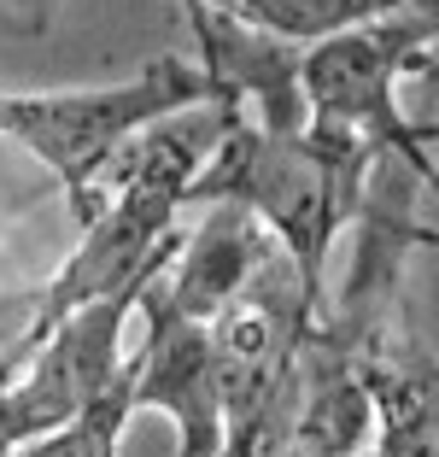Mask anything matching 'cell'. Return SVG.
Masks as SVG:
<instances>
[{
  "label": "cell",
  "mask_w": 439,
  "mask_h": 457,
  "mask_svg": "<svg viewBox=\"0 0 439 457\" xmlns=\"http://www.w3.org/2000/svg\"><path fill=\"white\" fill-rule=\"evenodd\" d=\"M223 95H205L200 106H182L170 118L146 123L141 141L129 153H112L106 176H112V200L94 212V223H82V246L65 258L47 294L36 299L24 335L0 352V381H12L29 363V352L65 323L70 311L94 305V299L135 287L146 276L170 270V258L182 253V235H176V212L187 205V182L211 159V147L223 141Z\"/></svg>",
  "instance_id": "cell-2"
},
{
  "label": "cell",
  "mask_w": 439,
  "mask_h": 457,
  "mask_svg": "<svg viewBox=\"0 0 439 457\" xmlns=\"http://www.w3.org/2000/svg\"><path fill=\"white\" fill-rule=\"evenodd\" d=\"M194 6H211L223 18H240V24L264 29V36L281 41H322L334 29H352L363 18H381L393 12L399 0H194Z\"/></svg>",
  "instance_id": "cell-6"
},
{
  "label": "cell",
  "mask_w": 439,
  "mask_h": 457,
  "mask_svg": "<svg viewBox=\"0 0 439 457\" xmlns=\"http://www.w3.org/2000/svg\"><path fill=\"white\" fill-rule=\"evenodd\" d=\"M416 141H422V147H439V123H416Z\"/></svg>",
  "instance_id": "cell-8"
},
{
  "label": "cell",
  "mask_w": 439,
  "mask_h": 457,
  "mask_svg": "<svg viewBox=\"0 0 439 457\" xmlns=\"http://www.w3.org/2000/svg\"><path fill=\"white\" fill-rule=\"evenodd\" d=\"M399 6H410V0H399ZM416 6H422V0H416Z\"/></svg>",
  "instance_id": "cell-9"
},
{
  "label": "cell",
  "mask_w": 439,
  "mask_h": 457,
  "mask_svg": "<svg viewBox=\"0 0 439 457\" xmlns=\"http://www.w3.org/2000/svg\"><path fill=\"white\" fill-rule=\"evenodd\" d=\"M205 95H211L205 65H182V59H153L135 82H118V88H70V95H6L0 88V135L36 153L59 176V194L82 228L106 205L100 176H106L112 153L129 147L146 123L200 106Z\"/></svg>",
  "instance_id": "cell-3"
},
{
  "label": "cell",
  "mask_w": 439,
  "mask_h": 457,
  "mask_svg": "<svg viewBox=\"0 0 439 457\" xmlns=\"http://www.w3.org/2000/svg\"><path fill=\"white\" fill-rule=\"evenodd\" d=\"M129 417H135V370L123 363L118 381H112L100 399H88L65 428L24 440L12 457H118V434H123Z\"/></svg>",
  "instance_id": "cell-7"
},
{
  "label": "cell",
  "mask_w": 439,
  "mask_h": 457,
  "mask_svg": "<svg viewBox=\"0 0 439 457\" xmlns=\"http://www.w3.org/2000/svg\"><path fill=\"white\" fill-rule=\"evenodd\" d=\"M363 387L375 404V452L358 457H439V358L416 335L410 317H393L381 346L363 363Z\"/></svg>",
  "instance_id": "cell-5"
},
{
  "label": "cell",
  "mask_w": 439,
  "mask_h": 457,
  "mask_svg": "<svg viewBox=\"0 0 439 457\" xmlns=\"http://www.w3.org/2000/svg\"><path fill=\"white\" fill-rule=\"evenodd\" d=\"M146 282H153V276H146ZM146 282L118 287V294L70 311L65 323L29 352V363H24L29 376L0 381V452H18V445L36 440V434L65 428L82 404L100 399V393L118 381V370H123L118 335H123V317H129V305L141 299Z\"/></svg>",
  "instance_id": "cell-4"
},
{
  "label": "cell",
  "mask_w": 439,
  "mask_h": 457,
  "mask_svg": "<svg viewBox=\"0 0 439 457\" xmlns=\"http://www.w3.org/2000/svg\"><path fill=\"white\" fill-rule=\"evenodd\" d=\"M434 194H439V182H434Z\"/></svg>",
  "instance_id": "cell-10"
},
{
  "label": "cell",
  "mask_w": 439,
  "mask_h": 457,
  "mask_svg": "<svg viewBox=\"0 0 439 457\" xmlns=\"http://www.w3.org/2000/svg\"><path fill=\"white\" fill-rule=\"evenodd\" d=\"M205 77L223 95V141L187 182V200H240L287 246L305 299L322 311V258L334 228H346L363 205V182L381 147L358 135L317 129L299 88V41L223 18L182 0Z\"/></svg>",
  "instance_id": "cell-1"
}]
</instances>
